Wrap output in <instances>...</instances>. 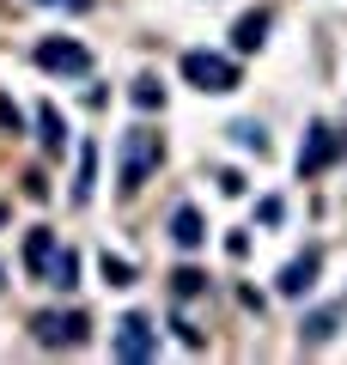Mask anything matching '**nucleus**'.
Returning <instances> with one entry per match:
<instances>
[{"mask_svg": "<svg viewBox=\"0 0 347 365\" xmlns=\"http://www.w3.org/2000/svg\"><path fill=\"white\" fill-rule=\"evenodd\" d=\"M159 158H165V140H159L153 128H129L122 134V153H116V182H122V195H134V189L153 177Z\"/></svg>", "mask_w": 347, "mask_h": 365, "instance_id": "obj_1", "label": "nucleus"}, {"mask_svg": "<svg viewBox=\"0 0 347 365\" xmlns=\"http://www.w3.org/2000/svg\"><path fill=\"white\" fill-rule=\"evenodd\" d=\"M183 79L195 91H238V61L231 55H213V49H189L183 55Z\"/></svg>", "mask_w": 347, "mask_h": 365, "instance_id": "obj_2", "label": "nucleus"}, {"mask_svg": "<svg viewBox=\"0 0 347 365\" xmlns=\"http://www.w3.org/2000/svg\"><path fill=\"white\" fill-rule=\"evenodd\" d=\"M116 359H129V365H141V359H153L159 353V329H153V317H141V311H129L122 323H116Z\"/></svg>", "mask_w": 347, "mask_h": 365, "instance_id": "obj_3", "label": "nucleus"}, {"mask_svg": "<svg viewBox=\"0 0 347 365\" xmlns=\"http://www.w3.org/2000/svg\"><path fill=\"white\" fill-rule=\"evenodd\" d=\"M341 153H347V134L329 128V122H317V128L305 134V146H298V177H317V170H329Z\"/></svg>", "mask_w": 347, "mask_h": 365, "instance_id": "obj_4", "label": "nucleus"}, {"mask_svg": "<svg viewBox=\"0 0 347 365\" xmlns=\"http://www.w3.org/2000/svg\"><path fill=\"white\" fill-rule=\"evenodd\" d=\"M31 335H37L43 347H79V341L91 335V323L79 311H67V317L61 311H37V317H31Z\"/></svg>", "mask_w": 347, "mask_h": 365, "instance_id": "obj_5", "label": "nucleus"}, {"mask_svg": "<svg viewBox=\"0 0 347 365\" xmlns=\"http://www.w3.org/2000/svg\"><path fill=\"white\" fill-rule=\"evenodd\" d=\"M37 67L43 73H91V49L86 43H74V37H43L37 43Z\"/></svg>", "mask_w": 347, "mask_h": 365, "instance_id": "obj_6", "label": "nucleus"}, {"mask_svg": "<svg viewBox=\"0 0 347 365\" xmlns=\"http://www.w3.org/2000/svg\"><path fill=\"white\" fill-rule=\"evenodd\" d=\"M317 274H323V250H305V256H293L281 268V292L286 299H305V292L317 287Z\"/></svg>", "mask_w": 347, "mask_h": 365, "instance_id": "obj_7", "label": "nucleus"}, {"mask_svg": "<svg viewBox=\"0 0 347 365\" xmlns=\"http://www.w3.org/2000/svg\"><path fill=\"white\" fill-rule=\"evenodd\" d=\"M341 317H347V299H335V304H323V311H311L305 323H298V341H305V347H323V341H335Z\"/></svg>", "mask_w": 347, "mask_h": 365, "instance_id": "obj_8", "label": "nucleus"}, {"mask_svg": "<svg viewBox=\"0 0 347 365\" xmlns=\"http://www.w3.org/2000/svg\"><path fill=\"white\" fill-rule=\"evenodd\" d=\"M55 250H61V244H55L49 225H31V232H25V274H37V280H43L49 262H55Z\"/></svg>", "mask_w": 347, "mask_h": 365, "instance_id": "obj_9", "label": "nucleus"}, {"mask_svg": "<svg viewBox=\"0 0 347 365\" xmlns=\"http://www.w3.org/2000/svg\"><path fill=\"white\" fill-rule=\"evenodd\" d=\"M262 37H268V13H262V6H256V13H244L238 25H231V49H238V55L262 49Z\"/></svg>", "mask_w": 347, "mask_h": 365, "instance_id": "obj_10", "label": "nucleus"}, {"mask_svg": "<svg viewBox=\"0 0 347 365\" xmlns=\"http://www.w3.org/2000/svg\"><path fill=\"white\" fill-rule=\"evenodd\" d=\"M91 182H98V146H79V165H74V207H86L91 201Z\"/></svg>", "mask_w": 347, "mask_h": 365, "instance_id": "obj_11", "label": "nucleus"}, {"mask_svg": "<svg viewBox=\"0 0 347 365\" xmlns=\"http://www.w3.org/2000/svg\"><path fill=\"white\" fill-rule=\"evenodd\" d=\"M171 237H177L183 250H201V244H207V225H201V213H195V207H177V213H171Z\"/></svg>", "mask_w": 347, "mask_h": 365, "instance_id": "obj_12", "label": "nucleus"}, {"mask_svg": "<svg viewBox=\"0 0 347 365\" xmlns=\"http://www.w3.org/2000/svg\"><path fill=\"white\" fill-rule=\"evenodd\" d=\"M37 140H43V153H61L67 122H61V110H55V104H43V110H37Z\"/></svg>", "mask_w": 347, "mask_h": 365, "instance_id": "obj_13", "label": "nucleus"}, {"mask_svg": "<svg viewBox=\"0 0 347 365\" xmlns=\"http://www.w3.org/2000/svg\"><path fill=\"white\" fill-rule=\"evenodd\" d=\"M49 287H61V292H74L79 287V256L74 250H55V262H49V274H43Z\"/></svg>", "mask_w": 347, "mask_h": 365, "instance_id": "obj_14", "label": "nucleus"}, {"mask_svg": "<svg viewBox=\"0 0 347 365\" xmlns=\"http://www.w3.org/2000/svg\"><path fill=\"white\" fill-rule=\"evenodd\" d=\"M98 268H104V280H110V287H134V262H129V256H110V250H104Z\"/></svg>", "mask_w": 347, "mask_h": 365, "instance_id": "obj_15", "label": "nucleus"}, {"mask_svg": "<svg viewBox=\"0 0 347 365\" xmlns=\"http://www.w3.org/2000/svg\"><path fill=\"white\" fill-rule=\"evenodd\" d=\"M129 98H134V110H159V104H165V86H159L153 73H141V79H134V91H129Z\"/></svg>", "mask_w": 347, "mask_h": 365, "instance_id": "obj_16", "label": "nucleus"}, {"mask_svg": "<svg viewBox=\"0 0 347 365\" xmlns=\"http://www.w3.org/2000/svg\"><path fill=\"white\" fill-rule=\"evenodd\" d=\"M171 287H177V299H195V292L207 287V274L201 268H177V274H171Z\"/></svg>", "mask_w": 347, "mask_h": 365, "instance_id": "obj_17", "label": "nucleus"}, {"mask_svg": "<svg viewBox=\"0 0 347 365\" xmlns=\"http://www.w3.org/2000/svg\"><path fill=\"white\" fill-rule=\"evenodd\" d=\"M231 140H238V146H256V153H268V134H262L256 122H238V128H231Z\"/></svg>", "mask_w": 347, "mask_h": 365, "instance_id": "obj_18", "label": "nucleus"}, {"mask_svg": "<svg viewBox=\"0 0 347 365\" xmlns=\"http://www.w3.org/2000/svg\"><path fill=\"white\" fill-rule=\"evenodd\" d=\"M0 128H13V134L25 128V116H19V104H13V98H0Z\"/></svg>", "mask_w": 347, "mask_h": 365, "instance_id": "obj_19", "label": "nucleus"}, {"mask_svg": "<svg viewBox=\"0 0 347 365\" xmlns=\"http://www.w3.org/2000/svg\"><path fill=\"white\" fill-rule=\"evenodd\" d=\"M171 329H177V341H183V347H201V329H195L189 317H177V323H171Z\"/></svg>", "mask_w": 347, "mask_h": 365, "instance_id": "obj_20", "label": "nucleus"}, {"mask_svg": "<svg viewBox=\"0 0 347 365\" xmlns=\"http://www.w3.org/2000/svg\"><path fill=\"white\" fill-rule=\"evenodd\" d=\"M226 250H231L238 262H244V256H250V232H231V237H226Z\"/></svg>", "mask_w": 347, "mask_h": 365, "instance_id": "obj_21", "label": "nucleus"}, {"mask_svg": "<svg viewBox=\"0 0 347 365\" xmlns=\"http://www.w3.org/2000/svg\"><path fill=\"white\" fill-rule=\"evenodd\" d=\"M43 6H67V13H86L91 0H43Z\"/></svg>", "mask_w": 347, "mask_h": 365, "instance_id": "obj_22", "label": "nucleus"}]
</instances>
